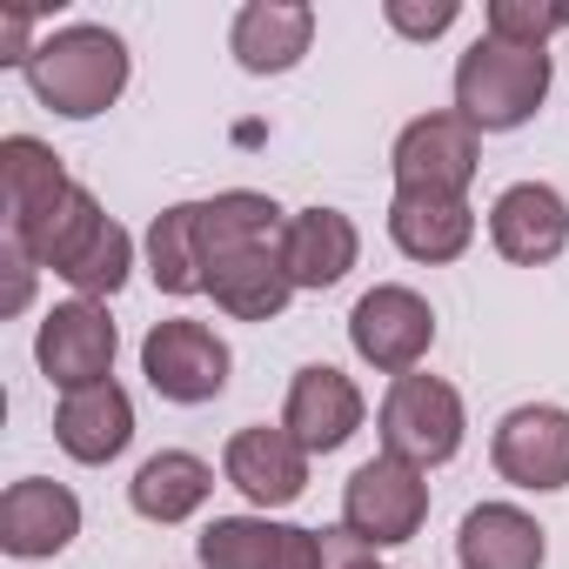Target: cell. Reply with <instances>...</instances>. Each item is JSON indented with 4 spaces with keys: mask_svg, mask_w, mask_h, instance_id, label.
I'll return each instance as SVG.
<instances>
[{
    "mask_svg": "<svg viewBox=\"0 0 569 569\" xmlns=\"http://www.w3.org/2000/svg\"><path fill=\"white\" fill-rule=\"evenodd\" d=\"M34 268H54L81 302H108L128 289V268H134V241L114 214H101V201L74 181L28 234H8Z\"/></svg>",
    "mask_w": 569,
    "mask_h": 569,
    "instance_id": "6da1fadb",
    "label": "cell"
},
{
    "mask_svg": "<svg viewBox=\"0 0 569 569\" xmlns=\"http://www.w3.org/2000/svg\"><path fill=\"white\" fill-rule=\"evenodd\" d=\"M322 549H329V569H389V562H376V549H369L362 536H349V529H322Z\"/></svg>",
    "mask_w": 569,
    "mask_h": 569,
    "instance_id": "4316f807",
    "label": "cell"
},
{
    "mask_svg": "<svg viewBox=\"0 0 569 569\" xmlns=\"http://www.w3.org/2000/svg\"><path fill=\"white\" fill-rule=\"evenodd\" d=\"M54 442L74 456V462H114L128 442H134V402L121 382H94V389H74L61 396L54 409Z\"/></svg>",
    "mask_w": 569,
    "mask_h": 569,
    "instance_id": "ac0fdd59",
    "label": "cell"
},
{
    "mask_svg": "<svg viewBox=\"0 0 569 569\" xmlns=\"http://www.w3.org/2000/svg\"><path fill=\"white\" fill-rule=\"evenodd\" d=\"M549 94V48H509L496 34H482L462 61H456V114L476 134H509L522 128Z\"/></svg>",
    "mask_w": 569,
    "mask_h": 569,
    "instance_id": "3957f363",
    "label": "cell"
},
{
    "mask_svg": "<svg viewBox=\"0 0 569 569\" xmlns=\"http://www.w3.org/2000/svg\"><path fill=\"white\" fill-rule=\"evenodd\" d=\"M221 476H228L261 516H268V509L302 502V489H309V449H302L289 429L248 422V429L228 436V449H221Z\"/></svg>",
    "mask_w": 569,
    "mask_h": 569,
    "instance_id": "8fae6325",
    "label": "cell"
},
{
    "mask_svg": "<svg viewBox=\"0 0 569 569\" xmlns=\"http://www.w3.org/2000/svg\"><path fill=\"white\" fill-rule=\"evenodd\" d=\"M429 522V482L402 456H369L342 489V529L369 549H402Z\"/></svg>",
    "mask_w": 569,
    "mask_h": 569,
    "instance_id": "5b68a950",
    "label": "cell"
},
{
    "mask_svg": "<svg viewBox=\"0 0 569 569\" xmlns=\"http://www.w3.org/2000/svg\"><path fill=\"white\" fill-rule=\"evenodd\" d=\"M356 254H362V234L342 208H302L281 228V261H289L296 289H336L356 268Z\"/></svg>",
    "mask_w": 569,
    "mask_h": 569,
    "instance_id": "d6986e66",
    "label": "cell"
},
{
    "mask_svg": "<svg viewBox=\"0 0 569 569\" xmlns=\"http://www.w3.org/2000/svg\"><path fill=\"white\" fill-rule=\"evenodd\" d=\"M148 274L161 296H201V201H174L148 228Z\"/></svg>",
    "mask_w": 569,
    "mask_h": 569,
    "instance_id": "cb8c5ba5",
    "label": "cell"
},
{
    "mask_svg": "<svg viewBox=\"0 0 569 569\" xmlns=\"http://www.w3.org/2000/svg\"><path fill=\"white\" fill-rule=\"evenodd\" d=\"M114 322L101 302H54L41 316V336H34V362L54 389H94V382H114Z\"/></svg>",
    "mask_w": 569,
    "mask_h": 569,
    "instance_id": "9c48e42d",
    "label": "cell"
},
{
    "mask_svg": "<svg viewBox=\"0 0 569 569\" xmlns=\"http://www.w3.org/2000/svg\"><path fill=\"white\" fill-rule=\"evenodd\" d=\"M0 261H8V302H0V309H8V316H21L28 309V296H34V261L8 241V248H0Z\"/></svg>",
    "mask_w": 569,
    "mask_h": 569,
    "instance_id": "83f0119b",
    "label": "cell"
},
{
    "mask_svg": "<svg viewBox=\"0 0 569 569\" xmlns=\"http://www.w3.org/2000/svg\"><path fill=\"white\" fill-rule=\"evenodd\" d=\"M569 28V8H549V0H489V34L509 48H549V34Z\"/></svg>",
    "mask_w": 569,
    "mask_h": 569,
    "instance_id": "d4e9b609",
    "label": "cell"
},
{
    "mask_svg": "<svg viewBox=\"0 0 569 569\" xmlns=\"http://www.w3.org/2000/svg\"><path fill=\"white\" fill-rule=\"evenodd\" d=\"M316 41V8L309 0H248L228 28V48L248 74H289Z\"/></svg>",
    "mask_w": 569,
    "mask_h": 569,
    "instance_id": "e0dca14e",
    "label": "cell"
},
{
    "mask_svg": "<svg viewBox=\"0 0 569 569\" xmlns=\"http://www.w3.org/2000/svg\"><path fill=\"white\" fill-rule=\"evenodd\" d=\"M74 536H81V496L68 482L21 476L8 496H0V549L8 556L41 562V556H61Z\"/></svg>",
    "mask_w": 569,
    "mask_h": 569,
    "instance_id": "4fadbf2b",
    "label": "cell"
},
{
    "mask_svg": "<svg viewBox=\"0 0 569 569\" xmlns=\"http://www.w3.org/2000/svg\"><path fill=\"white\" fill-rule=\"evenodd\" d=\"M489 241L502 261L516 268H542L569 248V201L549 188V181H516L496 194L489 208Z\"/></svg>",
    "mask_w": 569,
    "mask_h": 569,
    "instance_id": "5bb4252c",
    "label": "cell"
},
{
    "mask_svg": "<svg viewBox=\"0 0 569 569\" xmlns=\"http://www.w3.org/2000/svg\"><path fill=\"white\" fill-rule=\"evenodd\" d=\"M194 549L201 569H329L322 529L268 522V516H214Z\"/></svg>",
    "mask_w": 569,
    "mask_h": 569,
    "instance_id": "30bf717a",
    "label": "cell"
},
{
    "mask_svg": "<svg viewBox=\"0 0 569 569\" xmlns=\"http://www.w3.org/2000/svg\"><path fill=\"white\" fill-rule=\"evenodd\" d=\"M281 429H289L309 456H336L356 429H362V389L329 369V362H309L296 369L289 382V409H281Z\"/></svg>",
    "mask_w": 569,
    "mask_h": 569,
    "instance_id": "2e32d148",
    "label": "cell"
},
{
    "mask_svg": "<svg viewBox=\"0 0 569 569\" xmlns=\"http://www.w3.org/2000/svg\"><path fill=\"white\" fill-rule=\"evenodd\" d=\"M496 476L516 489H569V409L522 402L496 422Z\"/></svg>",
    "mask_w": 569,
    "mask_h": 569,
    "instance_id": "7c38bea8",
    "label": "cell"
},
{
    "mask_svg": "<svg viewBox=\"0 0 569 569\" xmlns=\"http://www.w3.org/2000/svg\"><path fill=\"white\" fill-rule=\"evenodd\" d=\"M214 496V469L201 462V456H188V449H161V456H148L141 469H134V482H128V502H134V516H148V522H188L201 502Z\"/></svg>",
    "mask_w": 569,
    "mask_h": 569,
    "instance_id": "603a6c76",
    "label": "cell"
},
{
    "mask_svg": "<svg viewBox=\"0 0 569 569\" xmlns=\"http://www.w3.org/2000/svg\"><path fill=\"white\" fill-rule=\"evenodd\" d=\"M349 342L369 369L409 376V369H422V356L436 342V309L416 289H402V281H382V289H369L349 309Z\"/></svg>",
    "mask_w": 569,
    "mask_h": 569,
    "instance_id": "ba28073f",
    "label": "cell"
},
{
    "mask_svg": "<svg viewBox=\"0 0 569 569\" xmlns=\"http://www.w3.org/2000/svg\"><path fill=\"white\" fill-rule=\"evenodd\" d=\"M68 188L74 181H68V168L48 141H34V134L0 141V208H8V234H28Z\"/></svg>",
    "mask_w": 569,
    "mask_h": 569,
    "instance_id": "7402d4cb",
    "label": "cell"
},
{
    "mask_svg": "<svg viewBox=\"0 0 569 569\" xmlns=\"http://www.w3.org/2000/svg\"><path fill=\"white\" fill-rule=\"evenodd\" d=\"M389 241L409 261L442 268V261H456L476 241V214H469L462 194H409V188H396V201H389Z\"/></svg>",
    "mask_w": 569,
    "mask_h": 569,
    "instance_id": "ffe728a7",
    "label": "cell"
},
{
    "mask_svg": "<svg viewBox=\"0 0 569 569\" xmlns=\"http://www.w3.org/2000/svg\"><path fill=\"white\" fill-rule=\"evenodd\" d=\"M389 168H396V188H409V194H462L476 181V168H482V134L456 108L416 114L396 134Z\"/></svg>",
    "mask_w": 569,
    "mask_h": 569,
    "instance_id": "52a82bcc",
    "label": "cell"
},
{
    "mask_svg": "<svg viewBox=\"0 0 569 569\" xmlns=\"http://www.w3.org/2000/svg\"><path fill=\"white\" fill-rule=\"evenodd\" d=\"M456 556L462 569H542L549 542H542V522L522 516L516 502H476L456 529Z\"/></svg>",
    "mask_w": 569,
    "mask_h": 569,
    "instance_id": "44dd1931",
    "label": "cell"
},
{
    "mask_svg": "<svg viewBox=\"0 0 569 569\" xmlns=\"http://www.w3.org/2000/svg\"><path fill=\"white\" fill-rule=\"evenodd\" d=\"M34 101L54 108L61 121H94L121 101L128 88V41L114 28H94V21H74L61 34H48L34 48V61L21 68Z\"/></svg>",
    "mask_w": 569,
    "mask_h": 569,
    "instance_id": "7a4b0ae2",
    "label": "cell"
},
{
    "mask_svg": "<svg viewBox=\"0 0 569 569\" xmlns=\"http://www.w3.org/2000/svg\"><path fill=\"white\" fill-rule=\"evenodd\" d=\"M228 369H234V356H228V342L208 322L174 316V322H154L141 336V376H148V389L161 402L201 409V402H214L228 389Z\"/></svg>",
    "mask_w": 569,
    "mask_h": 569,
    "instance_id": "8992f818",
    "label": "cell"
},
{
    "mask_svg": "<svg viewBox=\"0 0 569 569\" xmlns=\"http://www.w3.org/2000/svg\"><path fill=\"white\" fill-rule=\"evenodd\" d=\"M201 296H214V309H228L234 322H274L281 309H289V296H296L281 241H248V248L208 261Z\"/></svg>",
    "mask_w": 569,
    "mask_h": 569,
    "instance_id": "9a60e30c",
    "label": "cell"
},
{
    "mask_svg": "<svg viewBox=\"0 0 569 569\" xmlns=\"http://www.w3.org/2000/svg\"><path fill=\"white\" fill-rule=\"evenodd\" d=\"M376 422H382V456H402L416 469L449 462L462 449V429H469L462 422V396L442 376H422V369H409V376L389 382Z\"/></svg>",
    "mask_w": 569,
    "mask_h": 569,
    "instance_id": "277c9868",
    "label": "cell"
},
{
    "mask_svg": "<svg viewBox=\"0 0 569 569\" xmlns=\"http://www.w3.org/2000/svg\"><path fill=\"white\" fill-rule=\"evenodd\" d=\"M456 14H462L456 0H436V8H402V0H389V28L409 34V41H436V34H449Z\"/></svg>",
    "mask_w": 569,
    "mask_h": 569,
    "instance_id": "484cf974",
    "label": "cell"
}]
</instances>
